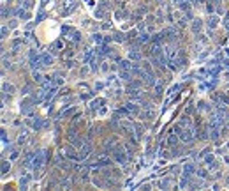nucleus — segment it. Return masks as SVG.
<instances>
[{
    "label": "nucleus",
    "instance_id": "nucleus-37",
    "mask_svg": "<svg viewBox=\"0 0 229 191\" xmlns=\"http://www.w3.org/2000/svg\"><path fill=\"white\" fill-rule=\"evenodd\" d=\"M131 96H132V99H136V101H141V90H132Z\"/></svg>",
    "mask_w": 229,
    "mask_h": 191
},
{
    "label": "nucleus",
    "instance_id": "nucleus-28",
    "mask_svg": "<svg viewBox=\"0 0 229 191\" xmlns=\"http://www.w3.org/2000/svg\"><path fill=\"white\" fill-rule=\"evenodd\" d=\"M30 179H32V175H30V173H25V175L19 179V184H21L23 188H27V184H28V181H30Z\"/></svg>",
    "mask_w": 229,
    "mask_h": 191
},
{
    "label": "nucleus",
    "instance_id": "nucleus-15",
    "mask_svg": "<svg viewBox=\"0 0 229 191\" xmlns=\"http://www.w3.org/2000/svg\"><path fill=\"white\" fill-rule=\"evenodd\" d=\"M104 103H106V101H104L102 97H97V99H94V101L90 103V110H92V112H97V110H99V108H100Z\"/></svg>",
    "mask_w": 229,
    "mask_h": 191
},
{
    "label": "nucleus",
    "instance_id": "nucleus-5",
    "mask_svg": "<svg viewBox=\"0 0 229 191\" xmlns=\"http://www.w3.org/2000/svg\"><path fill=\"white\" fill-rule=\"evenodd\" d=\"M160 53H164V46L160 44V41H152V43H150V55H152V57H157V55H160Z\"/></svg>",
    "mask_w": 229,
    "mask_h": 191
},
{
    "label": "nucleus",
    "instance_id": "nucleus-22",
    "mask_svg": "<svg viewBox=\"0 0 229 191\" xmlns=\"http://www.w3.org/2000/svg\"><path fill=\"white\" fill-rule=\"evenodd\" d=\"M129 58H131V60H141L139 50H129Z\"/></svg>",
    "mask_w": 229,
    "mask_h": 191
},
{
    "label": "nucleus",
    "instance_id": "nucleus-54",
    "mask_svg": "<svg viewBox=\"0 0 229 191\" xmlns=\"http://www.w3.org/2000/svg\"><path fill=\"white\" fill-rule=\"evenodd\" d=\"M48 2H49V0H41V5H46Z\"/></svg>",
    "mask_w": 229,
    "mask_h": 191
},
{
    "label": "nucleus",
    "instance_id": "nucleus-53",
    "mask_svg": "<svg viewBox=\"0 0 229 191\" xmlns=\"http://www.w3.org/2000/svg\"><path fill=\"white\" fill-rule=\"evenodd\" d=\"M206 0H194V4H205Z\"/></svg>",
    "mask_w": 229,
    "mask_h": 191
},
{
    "label": "nucleus",
    "instance_id": "nucleus-11",
    "mask_svg": "<svg viewBox=\"0 0 229 191\" xmlns=\"http://www.w3.org/2000/svg\"><path fill=\"white\" fill-rule=\"evenodd\" d=\"M32 99L30 101H27V103H21V113L27 115V117H32V113H34V106H32Z\"/></svg>",
    "mask_w": 229,
    "mask_h": 191
},
{
    "label": "nucleus",
    "instance_id": "nucleus-55",
    "mask_svg": "<svg viewBox=\"0 0 229 191\" xmlns=\"http://www.w3.org/2000/svg\"><path fill=\"white\" fill-rule=\"evenodd\" d=\"M18 2H23V0H18Z\"/></svg>",
    "mask_w": 229,
    "mask_h": 191
},
{
    "label": "nucleus",
    "instance_id": "nucleus-50",
    "mask_svg": "<svg viewBox=\"0 0 229 191\" xmlns=\"http://www.w3.org/2000/svg\"><path fill=\"white\" fill-rule=\"evenodd\" d=\"M2 18H7V9L5 7H2Z\"/></svg>",
    "mask_w": 229,
    "mask_h": 191
},
{
    "label": "nucleus",
    "instance_id": "nucleus-32",
    "mask_svg": "<svg viewBox=\"0 0 229 191\" xmlns=\"http://www.w3.org/2000/svg\"><path fill=\"white\" fill-rule=\"evenodd\" d=\"M92 41L97 43V44H100V43H104V37H102L100 34H94V36H92Z\"/></svg>",
    "mask_w": 229,
    "mask_h": 191
},
{
    "label": "nucleus",
    "instance_id": "nucleus-9",
    "mask_svg": "<svg viewBox=\"0 0 229 191\" xmlns=\"http://www.w3.org/2000/svg\"><path fill=\"white\" fill-rule=\"evenodd\" d=\"M62 7H64V9H62V14L67 16V14H71V13L76 9V4H74V0H65V2L62 4Z\"/></svg>",
    "mask_w": 229,
    "mask_h": 191
},
{
    "label": "nucleus",
    "instance_id": "nucleus-16",
    "mask_svg": "<svg viewBox=\"0 0 229 191\" xmlns=\"http://www.w3.org/2000/svg\"><path fill=\"white\" fill-rule=\"evenodd\" d=\"M201 28H203V21L199 18L192 19V32L194 34H201Z\"/></svg>",
    "mask_w": 229,
    "mask_h": 191
},
{
    "label": "nucleus",
    "instance_id": "nucleus-3",
    "mask_svg": "<svg viewBox=\"0 0 229 191\" xmlns=\"http://www.w3.org/2000/svg\"><path fill=\"white\" fill-rule=\"evenodd\" d=\"M67 140H69V142H71L74 147H78V149H79V147H81V145L86 142V140H83V138H81V136H79V134L74 131V129H71V131H69V134H67Z\"/></svg>",
    "mask_w": 229,
    "mask_h": 191
},
{
    "label": "nucleus",
    "instance_id": "nucleus-30",
    "mask_svg": "<svg viewBox=\"0 0 229 191\" xmlns=\"http://www.w3.org/2000/svg\"><path fill=\"white\" fill-rule=\"evenodd\" d=\"M67 37L71 39V41H74V43H78V41L81 39V36H79V32H78V30H72V32H71Z\"/></svg>",
    "mask_w": 229,
    "mask_h": 191
},
{
    "label": "nucleus",
    "instance_id": "nucleus-40",
    "mask_svg": "<svg viewBox=\"0 0 229 191\" xmlns=\"http://www.w3.org/2000/svg\"><path fill=\"white\" fill-rule=\"evenodd\" d=\"M213 9H215V4H213V2H208V4H206V13H213Z\"/></svg>",
    "mask_w": 229,
    "mask_h": 191
},
{
    "label": "nucleus",
    "instance_id": "nucleus-33",
    "mask_svg": "<svg viewBox=\"0 0 229 191\" xmlns=\"http://www.w3.org/2000/svg\"><path fill=\"white\" fill-rule=\"evenodd\" d=\"M148 39H150L148 34H141V36L137 37V43H139V44H143V43H148Z\"/></svg>",
    "mask_w": 229,
    "mask_h": 191
},
{
    "label": "nucleus",
    "instance_id": "nucleus-31",
    "mask_svg": "<svg viewBox=\"0 0 229 191\" xmlns=\"http://www.w3.org/2000/svg\"><path fill=\"white\" fill-rule=\"evenodd\" d=\"M57 163H58V166H60V168H65V170H67V168L71 166V165H69L67 161H64L62 157H57Z\"/></svg>",
    "mask_w": 229,
    "mask_h": 191
},
{
    "label": "nucleus",
    "instance_id": "nucleus-34",
    "mask_svg": "<svg viewBox=\"0 0 229 191\" xmlns=\"http://www.w3.org/2000/svg\"><path fill=\"white\" fill-rule=\"evenodd\" d=\"M159 188L160 190H168L169 188V181L166 179V181H159Z\"/></svg>",
    "mask_w": 229,
    "mask_h": 191
},
{
    "label": "nucleus",
    "instance_id": "nucleus-13",
    "mask_svg": "<svg viewBox=\"0 0 229 191\" xmlns=\"http://www.w3.org/2000/svg\"><path fill=\"white\" fill-rule=\"evenodd\" d=\"M192 173H196V166H194V163H185L182 177H189V179H191V175H192Z\"/></svg>",
    "mask_w": 229,
    "mask_h": 191
},
{
    "label": "nucleus",
    "instance_id": "nucleus-52",
    "mask_svg": "<svg viewBox=\"0 0 229 191\" xmlns=\"http://www.w3.org/2000/svg\"><path fill=\"white\" fill-rule=\"evenodd\" d=\"M86 73H88V67H83V69H81V75H83V76H85V75H86Z\"/></svg>",
    "mask_w": 229,
    "mask_h": 191
},
{
    "label": "nucleus",
    "instance_id": "nucleus-18",
    "mask_svg": "<svg viewBox=\"0 0 229 191\" xmlns=\"http://www.w3.org/2000/svg\"><path fill=\"white\" fill-rule=\"evenodd\" d=\"M27 140H28V131H21L18 136V140H16V143L18 145H23V143H27Z\"/></svg>",
    "mask_w": 229,
    "mask_h": 191
},
{
    "label": "nucleus",
    "instance_id": "nucleus-29",
    "mask_svg": "<svg viewBox=\"0 0 229 191\" xmlns=\"http://www.w3.org/2000/svg\"><path fill=\"white\" fill-rule=\"evenodd\" d=\"M2 90H4V94H5V96L13 94V92H14V87H13V85H9V83H4V85H2Z\"/></svg>",
    "mask_w": 229,
    "mask_h": 191
},
{
    "label": "nucleus",
    "instance_id": "nucleus-47",
    "mask_svg": "<svg viewBox=\"0 0 229 191\" xmlns=\"http://www.w3.org/2000/svg\"><path fill=\"white\" fill-rule=\"evenodd\" d=\"M23 5H25V9H30V7H32V2H30V0H25Z\"/></svg>",
    "mask_w": 229,
    "mask_h": 191
},
{
    "label": "nucleus",
    "instance_id": "nucleus-27",
    "mask_svg": "<svg viewBox=\"0 0 229 191\" xmlns=\"http://www.w3.org/2000/svg\"><path fill=\"white\" fill-rule=\"evenodd\" d=\"M9 168H11V159L7 161V159H2V173L5 175V173L9 172Z\"/></svg>",
    "mask_w": 229,
    "mask_h": 191
},
{
    "label": "nucleus",
    "instance_id": "nucleus-8",
    "mask_svg": "<svg viewBox=\"0 0 229 191\" xmlns=\"http://www.w3.org/2000/svg\"><path fill=\"white\" fill-rule=\"evenodd\" d=\"M25 122H27L28 126H32V128H34L35 131H39V129H41L42 126H46V122H42V119H37V117H34V119H32V117H28V119H27Z\"/></svg>",
    "mask_w": 229,
    "mask_h": 191
},
{
    "label": "nucleus",
    "instance_id": "nucleus-23",
    "mask_svg": "<svg viewBox=\"0 0 229 191\" xmlns=\"http://www.w3.org/2000/svg\"><path fill=\"white\" fill-rule=\"evenodd\" d=\"M88 66H90V69H92V71H95V69H97V55H95V53L88 58Z\"/></svg>",
    "mask_w": 229,
    "mask_h": 191
},
{
    "label": "nucleus",
    "instance_id": "nucleus-44",
    "mask_svg": "<svg viewBox=\"0 0 229 191\" xmlns=\"http://www.w3.org/2000/svg\"><path fill=\"white\" fill-rule=\"evenodd\" d=\"M60 188H71V181H62V184H60Z\"/></svg>",
    "mask_w": 229,
    "mask_h": 191
},
{
    "label": "nucleus",
    "instance_id": "nucleus-25",
    "mask_svg": "<svg viewBox=\"0 0 229 191\" xmlns=\"http://www.w3.org/2000/svg\"><path fill=\"white\" fill-rule=\"evenodd\" d=\"M74 112V106H69V108H64L60 113H58V119H62V117H67V115H71Z\"/></svg>",
    "mask_w": 229,
    "mask_h": 191
},
{
    "label": "nucleus",
    "instance_id": "nucleus-2",
    "mask_svg": "<svg viewBox=\"0 0 229 191\" xmlns=\"http://www.w3.org/2000/svg\"><path fill=\"white\" fill-rule=\"evenodd\" d=\"M44 161H46V159H44V152H42V151H37L28 168H30V170H39V168L44 165Z\"/></svg>",
    "mask_w": 229,
    "mask_h": 191
},
{
    "label": "nucleus",
    "instance_id": "nucleus-42",
    "mask_svg": "<svg viewBox=\"0 0 229 191\" xmlns=\"http://www.w3.org/2000/svg\"><path fill=\"white\" fill-rule=\"evenodd\" d=\"M18 156H19V151H13V152H11V156H9V159H11V161H14Z\"/></svg>",
    "mask_w": 229,
    "mask_h": 191
},
{
    "label": "nucleus",
    "instance_id": "nucleus-39",
    "mask_svg": "<svg viewBox=\"0 0 229 191\" xmlns=\"http://www.w3.org/2000/svg\"><path fill=\"white\" fill-rule=\"evenodd\" d=\"M155 90H157V92H155L157 96L162 94V83H160V81H157V83H155Z\"/></svg>",
    "mask_w": 229,
    "mask_h": 191
},
{
    "label": "nucleus",
    "instance_id": "nucleus-45",
    "mask_svg": "<svg viewBox=\"0 0 229 191\" xmlns=\"http://www.w3.org/2000/svg\"><path fill=\"white\" fill-rule=\"evenodd\" d=\"M21 94H30V85H25V87H23V90H21Z\"/></svg>",
    "mask_w": 229,
    "mask_h": 191
},
{
    "label": "nucleus",
    "instance_id": "nucleus-4",
    "mask_svg": "<svg viewBox=\"0 0 229 191\" xmlns=\"http://www.w3.org/2000/svg\"><path fill=\"white\" fill-rule=\"evenodd\" d=\"M206 37L205 36H201V34H197V37H196V43H194V51L196 53H201L205 48H206Z\"/></svg>",
    "mask_w": 229,
    "mask_h": 191
},
{
    "label": "nucleus",
    "instance_id": "nucleus-46",
    "mask_svg": "<svg viewBox=\"0 0 229 191\" xmlns=\"http://www.w3.org/2000/svg\"><path fill=\"white\" fill-rule=\"evenodd\" d=\"M139 190H143V191H150V190H152V186H150V184H143V186H139Z\"/></svg>",
    "mask_w": 229,
    "mask_h": 191
},
{
    "label": "nucleus",
    "instance_id": "nucleus-1",
    "mask_svg": "<svg viewBox=\"0 0 229 191\" xmlns=\"http://www.w3.org/2000/svg\"><path fill=\"white\" fill-rule=\"evenodd\" d=\"M78 149V147H76ZM76 149L74 147H71V145H67V147H64L62 149V156H65V159H71V161H81V157H79V151L76 152Z\"/></svg>",
    "mask_w": 229,
    "mask_h": 191
},
{
    "label": "nucleus",
    "instance_id": "nucleus-38",
    "mask_svg": "<svg viewBox=\"0 0 229 191\" xmlns=\"http://www.w3.org/2000/svg\"><path fill=\"white\" fill-rule=\"evenodd\" d=\"M44 18H46V13H44V11L41 9V11H39V14H37V18H35V23H39V21H42Z\"/></svg>",
    "mask_w": 229,
    "mask_h": 191
},
{
    "label": "nucleus",
    "instance_id": "nucleus-26",
    "mask_svg": "<svg viewBox=\"0 0 229 191\" xmlns=\"http://www.w3.org/2000/svg\"><path fill=\"white\" fill-rule=\"evenodd\" d=\"M32 76H34V80H35L37 83H42V81H44V76L39 73V69H34V71H32Z\"/></svg>",
    "mask_w": 229,
    "mask_h": 191
},
{
    "label": "nucleus",
    "instance_id": "nucleus-51",
    "mask_svg": "<svg viewBox=\"0 0 229 191\" xmlns=\"http://www.w3.org/2000/svg\"><path fill=\"white\" fill-rule=\"evenodd\" d=\"M74 66V60H67V67H72Z\"/></svg>",
    "mask_w": 229,
    "mask_h": 191
},
{
    "label": "nucleus",
    "instance_id": "nucleus-10",
    "mask_svg": "<svg viewBox=\"0 0 229 191\" xmlns=\"http://www.w3.org/2000/svg\"><path fill=\"white\" fill-rule=\"evenodd\" d=\"M113 163V159L108 156V154H100L95 157V165H100V166H109Z\"/></svg>",
    "mask_w": 229,
    "mask_h": 191
},
{
    "label": "nucleus",
    "instance_id": "nucleus-14",
    "mask_svg": "<svg viewBox=\"0 0 229 191\" xmlns=\"http://www.w3.org/2000/svg\"><path fill=\"white\" fill-rule=\"evenodd\" d=\"M132 76H134V73L131 69H120V80H123V81H132Z\"/></svg>",
    "mask_w": 229,
    "mask_h": 191
},
{
    "label": "nucleus",
    "instance_id": "nucleus-20",
    "mask_svg": "<svg viewBox=\"0 0 229 191\" xmlns=\"http://www.w3.org/2000/svg\"><path fill=\"white\" fill-rule=\"evenodd\" d=\"M125 108H127V112H129V113H137V112H139V106H137V104H134V103H127V104H125Z\"/></svg>",
    "mask_w": 229,
    "mask_h": 191
},
{
    "label": "nucleus",
    "instance_id": "nucleus-48",
    "mask_svg": "<svg viewBox=\"0 0 229 191\" xmlns=\"http://www.w3.org/2000/svg\"><path fill=\"white\" fill-rule=\"evenodd\" d=\"M16 25H18V21H16V19H11V21H9V27H11V28H14Z\"/></svg>",
    "mask_w": 229,
    "mask_h": 191
},
{
    "label": "nucleus",
    "instance_id": "nucleus-41",
    "mask_svg": "<svg viewBox=\"0 0 229 191\" xmlns=\"http://www.w3.org/2000/svg\"><path fill=\"white\" fill-rule=\"evenodd\" d=\"M113 39L114 41H118V43H123V41H125V36H123V34H116Z\"/></svg>",
    "mask_w": 229,
    "mask_h": 191
},
{
    "label": "nucleus",
    "instance_id": "nucleus-35",
    "mask_svg": "<svg viewBox=\"0 0 229 191\" xmlns=\"http://www.w3.org/2000/svg\"><path fill=\"white\" fill-rule=\"evenodd\" d=\"M213 161H215V157H213L210 152L205 156V166H206V165H210V163H213Z\"/></svg>",
    "mask_w": 229,
    "mask_h": 191
},
{
    "label": "nucleus",
    "instance_id": "nucleus-17",
    "mask_svg": "<svg viewBox=\"0 0 229 191\" xmlns=\"http://www.w3.org/2000/svg\"><path fill=\"white\" fill-rule=\"evenodd\" d=\"M41 58H42V64H44V66H51V64H53V57H51V53L41 51Z\"/></svg>",
    "mask_w": 229,
    "mask_h": 191
},
{
    "label": "nucleus",
    "instance_id": "nucleus-49",
    "mask_svg": "<svg viewBox=\"0 0 229 191\" xmlns=\"http://www.w3.org/2000/svg\"><path fill=\"white\" fill-rule=\"evenodd\" d=\"M217 13H219V14H224V9H222V5H220V4L217 5Z\"/></svg>",
    "mask_w": 229,
    "mask_h": 191
},
{
    "label": "nucleus",
    "instance_id": "nucleus-24",
    "mask_svg": "<svg viewBox=\"0 0 229 191\" xmlns=\"http://www.w3.org/2000/svg\"><path fill=\"white\" fill-rule=\"evenodd\" d=\"M62 48H64V43H62V41H60V39H57V41H55V43H53V46H51V48H49V53H53V51H55V50H62Z\"/></svg>",
    "mask_w": 229,
    "mask_h": 191
},
{
    "label": "nucleus",
    "instance_id": "nucleus-12",
    "mask_svg": "<svg viewBox=\"0 0 229 191\" xmlns=\"http://www.w3.org/2000/svg\"><path fill=\"white\" fill-rule=\"evenodd\" d=\"M90 172H92V168H88L86 165H79V166H78V173H79V177H81L83 181H86V179H88Z\"/></svg>",
    "mask_w": 229,
    "mask_h": 191
},
{
    "label": "nucleus",
    "instance_id": "nucleus-36",
    "mask_svg": "<svg viewBox=\"0 0 229 191\" xmlns=\"http://www.w3.org/2000/svg\"><path fill=\"white\" fill-rule=\"evenodd\" d=\"M62 83H64L62 73H57V75H55V85H62Z\"/></svg>",
    "mask_w": 229,
    "mask_h": 191
},
{
    "label": "nucleus",
    "instance_id": "nucleus-43",
    "mask_svg": "<svg viewBox=\"0 0 229 191\" xmlns=\"http://www.w3.org/2000/svg\"><path fill=\"white\" fill-rule=\"evenodd\" d=\"M7 34H9V28H7V27L4 25V27H2V39H5V37H7Z\"/></svg>",
    "mask_w": 229,
    "mask_h": 191
},
{
    "label": "nucleus",
    "instance_id": "nucleus-19",
    "mask_svg": "<svg viewBox=\"0 0 229 191\" xmlns=\"http://www.w3.org/2000/svg\"><path fill=\"white\" fill-rule=\"evenodd\" d=\"M176 136H178V134L174 133V131H173V133H169V136H168V142H166L169 147H174V145H176Z\"/></svg>",
    "mask_w": 229,
    "mask_h": 191
},
{
    "label": "nucleus",
    "instance_id": "nucleus-6",
    "mask_svg": "<svg viewBox=\"0 0 229 191\" xmlns=\"http://www.w3.org/2000/svg\"><path fill=\"white\" fill-rule=\"evenodd\" d=\"M113 159L116 163H120V165H125V163H127V154L123 152L120 147H116L114 152H113Z\"/></svg>",
    "mask_w": 229,
    "mask_h": 191
},
{
    "label": "nucleus",
    "instance_id": "nucleus-21",
    "mask_svg": "<svg viewBox=\"0 0 229 191\" xmlns=\"http://www.w3.org/2000/svg\"><path fill=\"white\" fill-rule=\"evenodd\" d=\"M206 25H208L210 28H215V27L219 25V18H217V16H210V18L206 19Z\"/></svg>",
    "mask_w": 229,
    "mask_h": 191
},
{
    "label": "nucleus",
    "instance_id": "nucleus-7",
    "mask_svg": "<svg viewBox=\"0 0 229 191\" xmlns=\"http://www.w3.org/2000/svg\"><path fill=\"white\" fill-rule=\"evenodd\" d=\"M78 151H79V157H81V161H83V159H86V157L90 156V152H92V145H90V142L86 140V142L78 149Z\"/></svg>",
    "mask_w": 229,
    "mask_h": 191
}]
</instances>
